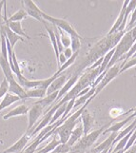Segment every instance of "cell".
<instances>
[{"mask_svg": "<svg viewBox=\"0 0 136 153\" xmlns=\"http://www.w3.org/2000/svg\"><path fill=\"white\" fill-rule=\"evenodd\" d=\"M91 98L88 100V101L82 105V107L76 110V111L70 115L69 117L67 118V120L63 123L61 126H59L58 128H55L54 134H56L59 136V140H60V143L61 144H67L68 141L70 139V136L72 132V130L74 129V128L76 126V124H78L80 122V116L82 114V112L84 111V109H86L87 105L90 104V102H91Z\"/></svg>", "mask_w": 136, "mask_h": 153, "instance_id": "cell-1", "label": "cell"}, {"mask_svg": "<svg viewBox=\"0 0 136 153\" xmlns=\"http://www.w3.org/2000/svg\"><path fill=\"white\" fill-rule=\"evenodd\" d=\"M135 41H136V39H134V37L132 36V30L129 31H126L124 35L122 36V38L119 40L118 44L115 46L114 54L111 58V62L109 63L106 71L109 70V68H111L112 66L116 64V63H118L119 60H121L122 58L128 53L129 50L132 49V47L134 44Z\"/></svg>", "mask_w": 136, "mask_h": 153, "instance_id": "cell-2", "label": "cell"}, {"mask_svg": "<svg viewBox=\"0 0 136 153\" xmlns=\"http://www.w3.org/2000/svg\"><path fill=\"white\" fill-rule=\"evenodd\" d=\"M109 125H105L102 128H98L96 130H93L92 132H90L86 136H83L82 138L77 142V143L71 147V153H85L92 146V145L95 143L96 140L99 138L105 130L107 129V126Z\"/></svg>", "mask_w": 136, "mask_h": 153, "instance_id": "cell-3", "label": "cell"}, {"mask_svg": "<svg viewBox=\"0 0 136 153\" xmlns=\"http://www.w3.org/2000/svg\"><path fill=\"white\" fill-rule=\"evenodd\" d=\"M42 17L45 21H48V22L51 23L52 25H54L56 28H58L59 30H63L64 33H68L71 37H77V38H80L83 39L82 36L77 33V31L74 30V28L68 22L67 20L65 19H61V18H55V17H52L51 15L47 14L45 13H42Z\"/></svg>", "mask_w": 136, "mask_h": 153, "instance_id": "cell-4", "label": "cell"}, {"mask_svg": "<svg viewBox=\"0 0 136 153\" xmlns=\"http://www.w3.org/2000/svg\"><path fill=\"white\" fill-rule=\"evenodd\" d=\"M121 68H122V65H118V63H116V64H115L114 66H112L111 68L105 71H106V73H105V75H104L103 79L101 80V82L99 83L97 85V87L95 88V92H94V95H93L92 99L96 95H98V94L103 91V88L106 87L108 84L112 80V79H114L119 74Z\"/></svg>", "mask_w": 136, "mask_h": 153, "instance_id": "cell-5", "label": "cell"}, {"mask_svg": "<svg viewBox=\"0 0 136 153\" xmlns=\"http://www.w3.org/2000/svg\"><path fill=\"white\" fill-rule=\"evenodd\" d=\"M29 117H28V128H27V133L29 136L30 135L31 131H33L34 126L37 123L38 119L41 117V115L44 113V108L41 107L40 105L33 104V107L29 109Z\"/></svg>", "mask_w": 136, "mask_h": 153, "instance_id": "cell-6", "label": "cell"}, {"mask_svg": "<svg viewBox=\"0 0 136 153\" xmlns=\"http://www.w3.org/2000/svg\"><path fill=\"white\" fill-rule=\"evenodd\" d=\"M21 3L24 5V7H25L24 9L28 15H30V16H31L36 20L40 21L41 23L43 22L44 19L42 17V13H43V12L36 6V4L33 1V0H24V1H21Z\"/></svg>", "mask_w": 136, "mask_h": 153, "instance_id": "cell-7", "label": "cell"}, {"mask_svg": "<svg viewBox=\"0 0 136 153\" xmlns=\"http://www.w3.org/2000/svg\"><path fill=\"white\" fill-rule=\"evenodd\" d=\"M80 119L82 121L84 136H86L87 134H88V132H90L91 129L92 128L93 123H94V118H93L92 114L86 108V109H84V111L82 112V114L80 116Z\"/></svg>", "mask_w": 136, "mask_h": 153, "instance_id": "cell-8", "label": "cell"}, {"mask_svg": "<svg viewBox=\"0 0 136 153\" xmlns=\"http://www.w3.org/2000/svg\"><path fill=\"white\" fill-rule=\"evenodd\" d=\"M30 139V137L27 133H25L16 142V143L13 144L12 146H10L6 150H4L3 153H21V152H23V149H25V146H27Z\"/></svg>", "mask_w": 136, "mask_h": 153, "instance_id": "cell-9", "label": "cell"}, {"mask_svg": "<svg viewBox=\"0 0 136 153\" xmlns=\"http://www.w3.org/2000/svg\"><path fill=\"white\" fill-rule=\"evenodd\" d=\"M4 23L8 26V28L14 33L15 34H17L19 36L23 38H27V39H30V36L25 33L22 29V25H21V22H12V21H8V18L6 16V12L4 13Z\"/></svg>", "mask_w": 136, "mask_h": 153, "instance_id": "cell-10", "label": "cell"}, {"mask_svg": "<svg viewBox=\"0 0 136 153\" xmlns=\"http://www.w3.org/2000/svg\"><path fill=\"white\" fill-rule=\"evenodd\" d=\"M78 79H79V74H73L69 80L67 81V83L64 85V87H63L60 91H59V92H58V96H57V98H56V101H55V103H54V105H56L57 103H58L60 100L64 97L66 94L69 92L71 89L73 88V86L75 85V84L77 83V81H78Z\"/></svg>", "mask_w": 136, "mask_h": 153, "instance_id": "cell-11", "label": "cell"}, {"mask_svg": "<svg viewBox=\"0 0 136 153\" xmlns=\"http://www.w3.org/2000/svg\"><path fill=\"white\" fill-rule=\"evenodd\" d=\"M67 81H68V79H67V75L65 74V73L60 74L54 82L51 84L50 87L48 88V89H47V95L54 93L55 91H59L60 89L64 87V85L67 83Z\"/></svg>", "mask_w": 136, "mask_h": 153, "instance_id": "cell-12", "label": "cell"}, {"mask_svg": "<svg viewBox=\"0 0 136 153\" xmlns=\"http://www.w3.org/2000/svg\"><path fill=\"white\" fill-rule=\"evenodd\" d=\"M0 29L4 31L5 36H6V38L9 40L10 44V46H12L13 49L14 48V46H15V44H16L17 41H25V38L21 37V36L13 33V31L8 28V26L5 23L2 24V25H0Z\"/></svg>", "mask_w": 136, "mask_h": 153, "instance_id": "cell-13", "label": "cell"}, {"mask_svg": "<svg viewBox=\"0 0 136 153\" xmlns=\"http://www.w3.org/2000/svg\"><path fill=\"white\" fill-rule=\"evenodd\" d=\"M0 67H1V68H2V71L4 73L5 79L8 81L9 84L16 80L15 77H14V74H13V72L12 71V68H10V67L9 60L4 59L2 56H0Z\"/></svg>", "mask_w": 136, "mask_h": 153, "instance_id": "cell-14", "label": "cell"}, {"mask_svg": "<svg viewBox=\"0 0 136 153\" xmlns=\"http://www.w3.org/2000/svg\"><path fill=\"white\" fill-rule=\"evenodd\" d=\"M129 0H126V1L123 2V6H122V9L121 10H120V13L118 15V17L116 19V21L114 22L112 28L111 29V30L109 31L108 35H111L113 33H115L116 31L118 30V29L120 28V26H121V24L123 23V20H124V16H125V13H126V9H127L128 5H129Z\"/></svg>", "mask_w": 136, "mask_h": 153, "instance_id": "cell-15", "label": "cell"}, {"mask_svg": "<svg viewBox=\"0 0 136 153\" xmlns=\"http://www.w3.org/2000/svg\"><path fill=\"white\" fill-rule=\"evenodd\" d=\"M117 135H118L117 132H112L106 140L103 142V143H101L100 145H98L96 147H94L95 151L97 153H100L101 151H103L105 149H111L112 145H113V142H114L115 139H116Z\"/></svg>", "mask_w": 136, "mask_h": 153, "instance_id": "cell-16", "label": "cell"}, {"mask_svg": "<svg viewBox=\"0 0 136 153\" xmlns=\"http://www.w3.org/2000/svg\"><path fill=\"white\" fill-rule=\"evenodd\" d=\"M84 136V130H83V126L82 125H79L74 128V129L72 130V132L70 136V139L68 141V145L70 146H73L78 141H79L82 137Z\"/></svg>", "mask_w": 136, "mask_h": 153, "instance_id": "cell-17", "label": "cell"}, {"mask_svg": "<svg viewBox=\"0 0 136 153\" xmlns=\"http://www.w3.org/2000/svg\"><path fill=\"white\" fill-rule=\"evenodd\" d=\"M9 92L18 96L21 100L26 99V91L15 80L9 84Z\"/></svg>", "mask_w": 136, "mask_h": 153, "instance_id": "cell-18", "label": "cell"}, {"mask_svg": "<svg viewBox=\"0 0 136 153\" xmlns=\"http://www.w3.org/2000/svg\"><path fill=\"white\" fill-rule=\"evenodd\" d=\"M133 119H134V118L132 117V115H129L126 119H123L122 121H120V122H117V123L113 124L112 126H109V128L103 132V134L107 133V132H111V133H112V132H117V133H118L125 125H127V124L129 122V121H132V120H133Z\"/></svg>", "mask_w": 136, "mask_h": 153, "instance_id": "cell-19", "label": "cell"}, {"mask_svg": "<svg viewBox=\"0 0 136 153\" xmlns=\"http://www.w3.org/2000/svg\"><path fill=\"white\" fill-rule=\"evenodd\" d=\"M29 112V108L27 105H20L18 107L13 108L12 110H10V111L5 114L3 116V119L4 120H7L10 117H14V116H17V115H25Z\"/></svg>", "mask_w": 136, "mask_h": 153, "instance_id": "cell-20", "label": "cell"}, {"mask_svg": "<svg viewBox=\"0 0 136 153\" xmlns=\"http://www.w3.org/2000/svg\"><path fill=\"white\" fill-rule=\"evenodd\" d=\"M19 100H21V99L18 96L14 95V94H13V93L8 92L6 95L2 98V101L0 102V111L3 110L4 108L10 107V105H13V103L19 101Z\"/></svg>", "mask_w": 136, "mask_h": 153, "instance_id": "cell-21", "label": "cell"}, {"mask_svg": "<svg viewBox=\"0 0 136 153\" xmlns=\"http://www.w3.org/2000/svg\"><path fill=\"white\" fill-rule=\"evenodd\" d=\"M94 92H95V88H91L90 89V91H88V93H86L85 95L77 97L75 99V103H74V105H73V108H77L78 107H80V105H84L91 98L92 99V97L94 95Z\"/></svg>", "mask_w": 136, "mask_h": 153, "instance_id": "cell-22", "label": "cell"}, {"mask_svg": "<svg viewBox=\"0 0 136 153\" xmlns=\"http://www.w3.org/2000/svg\"><path fill=\"white\" fill-rule=\"evenodd\" d=\"M135 7H136V0H132V1L129 2L128 7H127V9H126V13H125L123 23L121 24V26H120V28L118 29L117 31H120V33L125 31V30H126V22H127V20L129 18V15L133 12V10L135 9Z\"/></svg>", "mask_w": 136, "mask_h": 153, "instance_id": "cell-23", "label": "cell"}, {"mask_svg": "<svg viewBox=\"0 0 136 153\" xmlns=\"http://www.w3.org/2000/svg\"><path fill=\"white\" fill-rule=\"evenodd\" d=\"M61 143H60V140L57 139V135L56 134H54V138L50 142V143L47 145L45 147H43L42 149L38 150V151H35L36 153H51L55 149V147L57 146H59Z\"/></svg>", "mask_w": 136, "mask_h": 153, "instance_id": "cell-24", "label": "cell"}, {"mask_svg": "<svg viewBox=\"0 0 136 153\" xmlns=\"http://www.w3.org/2000/svg\"><path fill=\"white\" fill-rule=\"evenodd\" d=\"M46 95H47V91H44V89L39 88L26 91V99H27V98H38V99H42V98H44Z\"/></svg>", "mask_w": 136, "mask_h": 153, "instance_id": "cell-25", "label": "cell"}, {"mask_svg": "<svg viewBox=\"0 0 136 153\" xmlns=\"http://www.w3.org/2000/svg\"><path fill=\"white\" fill-rule=\"evenodd\" d=\"M28 16L27 13H26L25 9H20L16 13H13L12 16L8 18V21H12V22H21V20L25 19Z\"/></svg>", "mask_w": 136, "mask_h": 153, "instance_id": "cell-26", "label": "cell"}, {"mask_svg": "<svg viewBox=\"0 0 136 153\" xmlns=\"http://www.w3.org/2000/svg\"><path fill=\"white\" fill-rule=\"evenodd\" d=\"M66 108H67V103L65 104H63L62 105H60V107L56 109V111L54 112V116H52V118L51 120V122H50V125H52V124H54L55 122H57L59 119L62 118V116L64 115L65 111H66Z\"/></svg>", "mask_w": 136, "mask_h": 153, "instance_id": "cell-27", "label": "cell"}, {"mask_svg": "<svg viewBox=\"0 0 136 153\" xmlns=\"http://www.w3.org/2000/svg\"><path fill=\"white\" fill-rule=\"evenodd\" d=\"M78 53H79V51H78V52H74V53L72 54V56L70 58V59H68V60L66 61L65 64H63V65L58 68V71H56V73H58L59 75H60V74H62L63 71H64L65 70H67L68 68H69L70 66H71V65L73 64V63H74L75 59H76L77 56H78Z\"/></svg>", "mask_w": 136, "mask_h": 153, "instance_id": "cell-28", "label": "cell"}, {"mask_svg": "<svg viewBox=\"0 0 136 153\" xmlns=\"http://www.w3.org/2000/svg\"><path fill=\"white\" fill-rule=\"evenodd\" d=\"M58 31H59V34H60V41H61V44L63 46V48L64 49L71 48V36L68 33H64L63 30H59V29H58Z\"/></svg>", "mask_w": 136, "mask_h": 153, "instance_id": "cell-29", "label": "cell"}, {"mask_svg": "<svg viewBox=\"0 0 136 153\" xmlns=\"http://www.w3.org/2000/svg\"><path fill=\"white\" fill-rule=\"evenodd\" d=\"M121 65H122V68H121V70H120V73H122L126 71H128L129 68L136 66V57L129 58V59L127 60L126 62H123V64H121Z\"/></svg>", "mask_w": 136, "mask_h": 153, "instance_id": "cell-30", "label": "cell"}, {"mask_svg": "<svg viewBox=\"0 0 136 153\" xmlns=\"http://www.w3.org/2000/svg\"><path fill=\"white\" fill-rule=\"evenodd\" d=\"M71 146L68 144H60L55 147V149L51 153H71Z\"/></svg>", "mask_w": 136, "mask_h": 153, "instance_id": "cell-31", "label": "cell"}, {"mask_svg": "<svg viewBox=\"0 0 136 153\" xmlns=\"http://www.w3.org/2000/svg\"><path fill=\"white\" fill-rule=\"evenodd\" d=\"M71 49L72 51V52H78L80 50V47H81V42L80 38H77V37H71Z\"/></svg>", "mask_w": 136, "mask_h": 153, "instance_id": "cell-32", "label": "cell"}, {"mask_svg": "<svg viewBox=\"0 0 136 153\" xmlns=\"http://www.w3.org/2000/svg\"><path fill=\"white\" fill-rule=\"evenodd\" d=\"M9 92V83L6 79H3L0 84V99H2Z\"/></svg>", "mask_w": 136, "mask_h": 153, "instance_id": "cell-33", "label": "cell"}, {"mask_svg": "<svg viewBox=\"0 0 136 153\" xmlns=\"http://www.w3.org/2000/svg\"><path fill=\"white\" fill-rule=\"evenodd\" d=\"M135 52H136V41L134 42V44L132 45V49L129 50V51L128 53L126 54V55H125V56H124V57L122 58V59H124V60H125L124 62H126V61H127V60H129L130 57H132V56H133V54L135 53Z\"/></svg>", "mask_w": 136, "mask_h": 153, "instance_id": "cell-34", "label": "cell"}, {"mask_svg": "<svg viewBox=\"0 0 136 153\" xmlns=\"http://www.w3.org/2000/svg\"><path fill=\"white\" fill-rule=\"evenodd\" d=\"M63 54H64V56L66 57V59H70V58L72 56L73 52L71 51V48H67V49H64V51H63Z\"/></svg>", "mask_w": 136, "mask_h": 153, "instance_id": "cell-35", "label": "cell"}, {"mask_svg": "<svg viewBox=\"0 0 136 153\" xmlns=\"http://www.w3.org/2000/svg\"><path fill=\"white\" fill-rule=\"evenodd\" d=\"M129 113H132L130 115H132L133 118H135V117H136V108H132V109H129V111H127V112L124 113V114H122V115H120L119 117H124V116H126V115L129 116Z\"/></svg>", "mask_w": 136, "mask_h": 153, "instance_id": "cell-36", "label": "cell"}, {"mask_svg": "<svg viewBox=\"0 0 136 153\" xmlns=\"http://www.w3.org/2000/svg\"><path fill=\"white\" fill-rule=\"evenodd\" d=\"M5 3H6V1H1V2H0V25L4 24V16L2 15V8L4 7Z\"/></svg>", "mask_w": 136, "mask_h": 153, "instance_id": "cell-37", "label": "cell"}, {"mask_svg": "<svg viewBox=\"0 0 136 153\" xmlns=\"http://www.w3.org/2000/svg\"><path fill=\"white\" fill-rule=\"evenodd\" d=\"M124 153H136V144H134L132 146H130L128 150H126Z\"/></svg>", "mask_w": 136, "mask_h": 153, "instance_id": "cell-38", "label": "cell"}, {"mask_svg": "<svg viewBox=\"0 0 136 153\" xmlns=\"http://www.w3.org/2000/svg\"><path fill=\"white\" fill-rule=\"evenodd\" d=\"M85 153H97V152L95 151V149H94V147H93V149H90L88 150H87Z\"/></svg>", "mask_w": 136, "mask_h": 153, "instance_id": "cell-39", "label": "cell"}, {"mask_svg": "<svg viewBox=\"0 0 136 153\" xmlns=\"http://www.w3.org/2000/svg\"><path fill=\"white\" fill-rule=\"evenodd\" d=\"M109 149H105V150L101 151L100 153H109Z\"/></svg>", "mask_w": 136, "mask_h": 153, "instance_id": "cell-40", "label": "cell"}]
</instances>
